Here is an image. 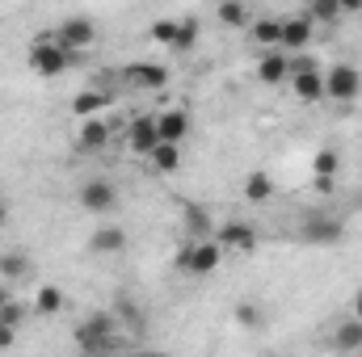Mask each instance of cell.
<instances>
[{
    "mask_svg": "<svg viewBox=\"0 0 362 357\" xmlns=\"http://www.w3.org/2000/svg\"><path fill=\"white\" fill-rule=\"evenodd\" d=\"M236 324L240 328H262V307L257 303H236Z\"/></svg>",
    "mask_w": 362,
    "mask_h": 357,
    "instance_id": "cell-30",
    "label": "cell"
},
{
    "mask_svg": "<svg viewBox=\"0 0 362 357\" xmlns=\"http://www.w3.org/2000/svg\"><path fill=\"white\" fill-rule=\"evenodd\" d=\"M4 223H8V202L0 198V227H4Z\"/></svg>",
    "mask_w": 362,
    "mask_h": 357,
    "instance_id": "cell-33",
    "label": "cell"
},
{
    "mask_svg": "<svg viewBox=\"0 0 362 357\" xmlns=\"http://www.w3.org/2000/svg\"><path fill=\"white\" fill-rule=\"evenodd\" d=\"M13 341H17V332H13V328H0V349H8Z\"/></svg>",
    "mask_w": 362,
    "mask_h": 357,
    "instance_id": "cell-32",
    "label": "cell"
},
{
    "mask_svg": "<svg viewBox=\"0 0 362 357\" xmlns=\"http://www.w3.org/2000/svg\"><path fill=\"white\" fill-rule=\"evenodd\" d=\"M122 80H127L131 89L156 92V89L169 85V68H165V63H131V68L122 72Z\"/></svg>",
    "mask_w": 362,
    "mask_h": 357,
    "instance_id": "cell-12",
    "label": "cell"
},
{
    "mask_svg": "<svg viewBox=\"0 0 362 357\" xmlns=\"http://www.w3.org/2000/svg\"><path fill=\"white\" fill-rule=\"evenodd\" d=\"M8 298H13V294H8V286H4V282H0V307H4V303H8Z\"/></svg>",
    "mask_w": 362,
    "mask_h": 357,
    "instance_id": "cell-36",
    "label": "cell"
},
{
    "mask_svg": "<svg viewBox=\"0 0 362 357\" xmlns=\"http://www.w3.org/2000/svg\"><path fill=\"white\" fill-rule=\"evenodd\" d=\"M278 38H282V17H257L253 21V42L266 51V47H278Z\"/></svg>",
    "mask_w": 362,
    "mask_h": 357,
    "instance_id": "cell-21",
    "label": "cell"
},
{
    "mask_svg": "<svg viewBox=\"0 0 362 357\" xmlns=\"http://www.w3.org/2000/svg\"><path fill=\"white\" fill-rule=\"evenodd\" d=\"M25 273H30V257H25V253H4V257H0V277H4V282L17 286Z\"/></svg>",
    "mask_w": 362,
    "mask_h": 357,
    "instance_id": "cell-23",
    "label": "cell"
},
{
    "mask_svg": "<svg viewBox=\"0 0 362 357\" xmlns=\"http://www.w3.org/2000/svg\"><path fill=\"white\" fill-rule=\"evenodd\" d=\"M114 328H118V320H114V315H105V311H97V315H89L85 324H76V328H72V341H76L85 353H110V349L118 345Z\"/></svg>",
    "mask_w": 362,
    "mask_h": 357,
    "instance_id": "cell-2",
    "label": "cell"
},
{
    "mask_svg": "<svg viewBox=\"0 0 362 357\" xmlns=\"http://www.w3.org/2000/svg\"><path fill=\"white\" fill-rule=\"evenodd\" d=\"M219 248L223 253H240V257H249L253 248H257V231L249 227V223H240V219H228V223H219Z\"/></svg>",
    "mask_w": 362,
    "mask_h": 357,
    "instance_id": "cell-8",
    "label": "cell"
},
{
    "mask_svg": "<svg viewBox=\"0 0 362 357\" xmlns=\"http://www.w3.org/2000/svg\"><path fill=\"white\" fill-rule=\"evenodd\" d=\"M333 349H341V353H362V320H346V324H337V332H333Z\"/></svg>",
    "mask_w": 362,
    "mask_h": 357,
    "instance_id": "cell-17",
    "label": "cell"
},
{
    "mask_svg": "<svg viewBox=\"0 0 362 357\" xmlns=\"http://www.w3.org/2000/svg\"><path fill=\"white\" fill-rule=\"evenodd\" d=\"M148 160H152V169H156V173H177V169H181V143L160 139V143L152 147V156H148Z\"/></svg>",
    "mask_w": 362,
    "mask_h": 357,
    "instance_id": "cell-18",
    "label": "cell"
},
{
    "mask_svg": "<svg viewBox=\"0 0 362 357\" xmlns=\"http://www.w3.org/2000/svg\"><path fill=\"white\" fill-rule=\"evenodd\" d=\"M81 206L89 210V214H110L114 206H118V189H114V181L105 177H93L81 185Z\"/></svg>",
    "mask_w": 362,
    "mask_h": 357,
    "instance_id": "cell-7",
    "label": "cell"
},
{
    "mask_svg": "<svg viewBox=\"0 0 362 357\" xmlns=\"http://www.w3.org/2000/svg\"><path fill=\"white\" fill-rule=\"evenodd\" d=\"M286 85H291V92H295L299 101L312 105V101L325 97V72H320L312 59H291V80H286Z\"/></svg>",
    "mask_w": 362,
    "mask_h": 357,
    "instance_id": "cell-4",
    "label": "cell"
},
{
    "mask_svg": "<svg viewBox=\"0 0 362 357\" xmlns=\"http://www.w3.org/2000/svg\"><path fill=\"white\" fill-rule=\"evenodd\" d=\"M354 320H362V290L354 294Z\"/></svg>",
    "mask_w": 362,
    "mask_h": 357,
    "instance_id": "cell-34",
    "label": "cell"
},
{
    "mask_svg": "<svg viewBox=\"0 0 362 357\" xmlns=\"http://www.w3.org/2000/svg\"><path fill=\"white\" fill-rule=\"evenodd\" d=\"M177 25H181L177 17H160V21L148 30V38H152V42H160V47H169V42L177 38Z\"/></svg>",
    "mask_w": 362,
    "mask_h": 357,
    "instance_id": "cell-29",
    "label": "cell"
},
{
    "mask_svg": "<svg viewBox=\"0 0 362 357\" xmlns=\"http://www.w3.org/2000/svg\"><path fill=\"white\" fill-rule=\"evenodd\" d=\"M160 143V131H156V114H139V118H131L127 122V147L135 152V156H152V147Z\"/></svg>",
    "mask_w": 362,
    "mask_h": 357,
    "instance_id": "cell-6",
    "label": "cell"
},
{
    "mask_svg": "<svg viewBox=\"0 0 362 357\" xmlns=\"http://www.w3.org/2000/svg\"><path fill=\"white\" fill-rule=\"evenodd\" d=\"M110 135H114V126H110V122H101V118H81L76 147H81V152H101V147L110 143Z\"/></svg>",
    "mask_w": 362,
    "mask_h": 357,
    "instance_id": "cell-15",
    "label": "cell"
},
{
    "mask_svg": "<svg viewBox=\"0 0 362 357\" xmlns=\"http://www.w3.org/2000/svg\"><path fill=\"white\" fill-rule=\"evenodd\" d=\"M223 261V248H219V240H198V244H181L177 253V269L185 273H194V277H202V273H215Z\"/></svg>",
    "mask_w": 362,
    "mask_h": 357,
    "instance_id": "cell-3",
    "label": "cell"
},
{
    "mask_svg": "<svg viewBox=\"0 0 362 357\" xmlns=\"http://www.w3.org/2000/svg\"><path fill=\"white\" fill-rule=\"evenodd\" d=\"M156 131H160V139H169V143H181L185 135H189V109H165V114H156Z\"/></svg>",
    "mask_w": 362,
    "mask_h": 357,
    "instance_id": "cell-16",
    "label": "cell"
},
{
    "mask_svg": "<svg viewBox=\"0 0 362 357\" xmlns=\"http://www.w3.org/2000/svg\"><path fill=\"white\" fill-rule=\"evenodd\" d=\"M105 105H110V97H105V92H97V89H85V92H76V97H72V114H76V118H97Z\"/></svg>",
    "mask_w": 362,
    "mask_h": 357,
    "instance_id": "cell-19",
    "label": "cell"
},
{
    "mask_svg": "<svg viewBox=\"0 0 362 357\" xmlns=\"http://www.w3.org/2000/svg\"><path fill=\"white\" fill-rule=\"evenodd\" d=\"M245 198H249V202H270L274 198V177L270 173H249V177H245Z\"/></svg>",
    "mask_w": 362,
    "mask_h": 357,
    "instance_id": "cell-22",
    "label": "cell"
},
{
    "mask_svg": "<svg viewBox=\"0 0 362 357\" xmlns=\"http://www.w3.org/2000/svg\"><path fill=\"white\" fill-rule=\"evenodd\" d=\"M325 97H333V101H341V105L358 101L362 97V72L354 68V63L329 68V72H325Z\"/></svg>",
    "mask_w": 362,
    "mask_h": 357,
    "instance_id": "cell-5",
    "label": "cell"
},
{
    "mask_svg": "<svg viewBox=\"0 0 362 357\" xmlns=\"http://www.w3.org/2000/svg\"><path fill=\"white\" fill-rule=\"evenodd\" d=\"M194 42H198V21H194V17H185V21L177 25V38L169 42V51H173V55H189V51H194Z\"/></svg>",
    "mask_w": 362,
    "mask_h": 357,
    "instance_id": "cell-24",
    "label": "cell"
},
{
    "mask_svg": "<svg viewBox=\"0 0 362 357\" xmlns=\"http://www.w3.org/2000/svg\"><path fill=\"white\" fill-rule=\"evenodd\" d=\"M89 253L93 257H118V253H127V231L118 223H101L89 240Z\"/></svg>",
    "mask_w": 362,
    "mask_h": 357,
    "instance_id": "cell-13",
    "label": "cell"
},
{
    "mask_svg": "<svg viewBox=\"0 0 362 357\" xmlns=\"http://www.w3.org/2000/svg\"><path fill=\"white\" fill-rule=\"evenodd\" d=\"M337 4H341V8H350V13H354V8H362V0H337Z\"/></svg>",
    "mask_w": 362,
    "mask_h": 357,
    "instance_id": "cell-35",
    "label": "cell"
},
{
    "mask_svg": "<svg viewBox=\"0 0 362 357\" xmlns=\"http://www.w3.org/2000/svg\"><path fill=\"white\" fill-rule=\"evenodd\" d=\"M34 311H38V315H59V311H64V290H59L55 282L38 286V294H34Z\"/></svg>",
    "mask_w": 362,
    "mask_h": 357,
    "instance_id": "cell-20",
    "label": "cell"
},
{
    "mask_svg": "<svg viewBox=\"0 0 362 357\" xmlns=\"http://www.w3.org/2000/svg\"><path fill=\"white\" fill-rule=\"evenodd\" d=\"M72 55H81V51H89L93 42H97V25H93L89 17H68L64 25H59V34H55Z\"/></svg>",
    "mask_w": 362,
    "mask_h": 357,
    "instance_id": "cell-10",
    "label": "cell"
},
{
    "mask_svg": "<svg viewBox=\"0 0 362 357\" xmlns=\"http://www.w3.org/2000/svg\"><path fill=\"white\" fill-rule=\"evenodd\" d=\"M25 315H30V311H25L17 298H8V303L0 307V328H13V332H17V328L25 324Z\"/></svg>",
    "mask_w": 362,
    "mask_h": 357,
    "instance_id": "cell-28",
    "label": "cell"
},
{
    "mask_svg": "<svg viewBox=\"0 0 362 357\" xmlns=\"http://www.w3.org/2000/svg\"><path fill=\"white\" fill-rule=\"evenodd\" d=\"M341 13H346V8H341L337 0H312V8H308V17H312V21H320V25H333Z\"/></svg>",
    "mask_w": 362,
    "mask_h": 357,
    "instance_id": "cell-27",
    "label": "cell"
},
{
    "mask_svg": "<svg viewBox=\"0 0 362 357\" xmlns=\"http://www.w3.org/2000/svg\"><path fill=\"white\" fill-rule=\"evenodd\" d=\"M257 80H262V85H282V80H291V55H286L282 47H266V51L257 55Z\"/></svg>",
    "mask_w": 362,
    "mask_h": 357,
    "instance_id": "cell-11",
    "label": "cell"
},
{
    "mask_svg": "<svg viewBox=\"0 0 362 357\" xmlns=\"http://www.w3.org/2000/svg\"><path fill=\"white\" fill-rule=\"evenodd\" d=\"M303 240L308 244H337L341 240V223L333 214H308L303 219Z\"/></svg>",
    "mask_w": 362,
    "mask_h": 357,
    "instance_id": "cell-14",
    "label": "cell"
},
{
    "mask_svg": "<svg viewBox=\"0 0 362 357\" xmlns=\"http://www.w3.org/2000/svg\"><path fill=\"white\" fill-rule=\"evenodd\" d=\"M25 59H30V68H34L42 80H55V76H64V72L72 68V59H76V55H72L55 34H42V38H34V47H30V55H25Z\"/></svg>",
    "mask_w": 362,
    "mask_h": 357,
    "instance_id": "cell-1",
    "label": "cell"
},
{
    "mask_svg": "<svg viewBox=\"0 0 362 357\" xmlns=\"http://www.w3.org/2000/svg\"><path fill=\"white\" fill-rule=\"evenodd\" d=\"M341 169V156H337V147H320L316 156H312V177H333Z\"/></svg>",
    "mask_w": 362,
    "mask_h": 357,
    "instance_id": "cell-26",
    "label": "cell"
},
{
    "mask_svg": "<svg viewBox=\"0 0 362 357\" xmlns=\"http://www.w3.org/2000/svg\"><path fill=\"white\" fill-rule=\"evenodd\" d=\"M312 34H316V21H312L308 13H303V17H282V38H278V47H282L286 55H299V51H308Z\"/></svg>",
    "mask_w": 362,
    "mask_h": 357,
    "instance_id": "cell-9",
    "label": "cell"
},
{
    "mask_svg": "<svg viewBox=\"0 0 362 357\" xmlns=\"http://www.w3.org/2000/svg\"><path fill=\"white\" fill-rule=\"evenodd\" d=\"M219 21L232 25V30H240V25H249L253 17H249V4H240V0H223V4H219Z\"/></svg>",
    "mask_w": 362,
    "mask_h": 357,
    "instance_id": "cell-25",
    "label": "cell"
},
{
    "mask_svg": "<svg viewBox=\"0 0 362 357\" xmlns=\"http://www.w3.org/2000/svg\"><path fill=\"white\" fill-rule=\"evenodd\" d=\"M312 185H316V193H333V177H312Z\"/></svg>",
    "mask_w": 362,
    "mask_h": 357,
    "instance_id": "cell-31",
    "label": "cell"
}]
</instances>
